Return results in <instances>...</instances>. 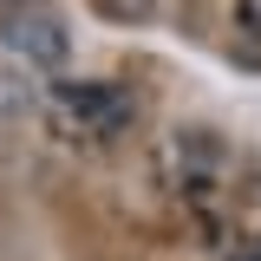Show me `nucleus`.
<instances>
[{
	"instance_id": "39448f33",
	"label": "nucleus",
	"mask_w": 261,
	"mask_h": 261,
	"mask_svg": "<svg viewBox=\"0 0 261 261\" xmlns=\"http://www.w3.org/2000/svg\"><path fill=\"white\" fill-rule=\"evenodd\" d=\"M235 27L248 39H261V0H235Z\"/></svg>"
},
{
	"instance_id": "f03ea898",
	"label": "nucleus",
	"mask_w": 261,
	"mask_h": 261,
	"mask_svg": "<svg viewBox=\"0 0 261 261\" xmlns=\"http://www.w3.org/2000/svg\"><path fill=\"white\" fill-rule=\"evenodd\" d=\"M7 46L20 53V65H39V72H53V65H65V53H72V33H65L59 13H46V7H20V13H7Z\"/></svg>"
},
{
	"instance_id": "20e7f679",
	"label": "nucleus",
	"mask_w": 261,
	"mask_h": 261,
	"mask_svg": "<svg viewBox=\"0 0 261 261\" xmlns=\"http://www.w3.org/2000/svg\"><path fill=\"white\" fill-rule=\"evenodd\" d=\"M105 13H118V20H150V7L157 0H98Z\"/></svg>"
},
{
	"instance_id": "423d86ee",
	"label": "nucleus",
	"mask_w": 261,
	"mask_h": 261,
	"mask_svg": "<svg viewBox=\"0 0 261 261\" xmlns=\"http://www.w3.org/2000/svg\"><path fill=\"white\" fill-rule=\"evenodd\" d=\"M20 7H27V0H0V13H20Z\"/></svg>"
},
{
	"instance_id": "f257e3e1",
	"label": "nucleus",
	"mask_w": 261,
	"mask_h": 261,
	"mask_svg": "<svg viewBox=\"0 0 261 261\" xmlns=\"http://www.w3.org/2000/svg\"><path fill=\"white\" fill-rule=\"evenodd\" d=\"M53 118L65 130L79 124L85 137H118V130L137 118V98L105 85V79H79V85H53Z\"/></svg>"
},
{
	"instance_id": "7ed1b4c3",
	"label": "nucleus",
	"mask_w": 261,
	"mask_h": 261,
	"mask_svg": "<svg viewBox=\"0 0 261 261\" xmlns=\"http://www.w3.org/2000/svg\"><path fill=\"white\" fill-rule=\"evenodd\" d=\"M33 105H39V85H33V72H27V65H0V124L27 118Z\"/></svg>"
}]
</instances>
